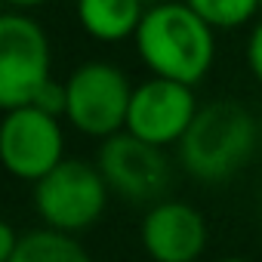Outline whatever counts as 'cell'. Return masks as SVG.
I'll use <instances>...</instances> for the list:
<instances>
[{"label":"cell","mask_w":262,"mask_h":262,"mask_svg":"<svg viewBox=\"0 0 262 262\" xmlns=\"http://www.w3.org/2000/svg\"><path fill=\"white\" fill-rule=\"evenodd\" d=\"M53 80V47L31 13L7 10L0 16V108L31 105Z\"/></svg>","instance_id":"5b68a950"},{"label":"cell","mask_w":262,"mask_h":262,"mask_svg":"<svg viewBox=\"0 0 262 262\" xmlns=\"http://www.w3.org/2000/svg\"><path fill=\"white\" fill-rule=\"evenodd\" d=\"M0 161L19 182H40L65 161V117L37 105L7 108L0 120Z\"/></svg>","instance_id":"8992f818"},{"label":"cell","mask_w":262,"mask_h":262,"mask_svg":"<svg viewBox=\"0 0 262 262\" xmlns=\"http://www.w3.org/2000/svg\"><path fill=\"white\" fill-rule=\"evenodd\" d=\"M96 167L102 170L111 194L129 201V204H158L170 198L173 185V164L167 158V148H158L133 133H117L111 139H102L96 151Z\"/></svg>","instance_id":"52a82bcc"},{"label":"cell","mask_w":262,"mask_h":262,"mask_svg":"<svg viewBox=\"0 0 262 262\" xmlns=\"http://www.w3.org/2000/svg\"><path fill=\"white\" fill-rule=\"evenodd\" d=\"M19 241H22V234L16 231L13 222H4V225H0V262H7V259L16 253Z\"/></svg>","instance_id":"9a60e30c"},{"label":"cell","mask_w":262,"mask_h":262,"mask_svg":"<svg viewBox=\"0 0 262 262\" xmlns=\"http://www.w3.org/2000/svg\"><path fill=\"white\" fill-rule=\"evenodd\" d=\"M259 142H262V117H259Z\"/></svg>","instance_id":"d6986e66"},{"label":"cell","mask_w":262,"mask_h":262,"mask_svg":"<svg viewBox=\"0 0 262 262\" xmlns=\"http://www.w3.org/2000/svg\"><path fill=\"white\" fill-rule=\"evenodd\" d=\"M145 10V0H74L77 22L96 43L133 40Z\"/></svg>","instance_id":"30bf717a"},{"label":"cell","mask_w":262,"mask_h":262,"mask_svg":"<svg viewBox=\"0 0 262 262\" xmlns=\"http://www.w3.org/2000/svg\"><path fill=\"white\" fill-rule=\"evenodd\" d=\"M244 59H247V68L253 74V80L262 86V19L250 25V34H247V50H244Z\"/></svg>","instance_id":"4fadbf2b"},{"label":"cell","mask_w":262,"mask_h":262,"mask_svg":"<svg viewBox=\"0 0 262 262\" xmlns=\"http://www.w3.org/2000/svg\"><path fill=\"white\" fill-rule=\"evenodd\" d=\"M259 148V117L234 99H216L201 105L176 155L191 179L219 185L234 179Z\"/></svg>","instance_id":"7a4b0ae2"},{"label":"cell","mask_w":262,"mask_h":262,"mask_svg":"<svg viewBox=\"0 0 262 262\" xmlns=\"http://www.w3.org/2000/svg\"><path fill=\"white\" fill-rule=\"evenodd\" d=\"M7 10H16V13H31V10H40L50 0H4Z\"/></svg>","instance_id":"2e32d148"},{"label":"cell","mask_w":262,"mask_h":262,"mask_svg":"<svg viewBox=\"0 0 262 262\" xmlns=\"http://www.w3.org/2000/svg\"><path fill=\"white\" fill-rule=\"evenodd\" d=\"M185 4L216 31H237L244 25L259 22L262 0H185Z\"/></svg>","instance_id":"7c38bea8"},{"label":"cell","mask_w":262,"mask_h":262,"mask_svg":"<svg viewBox=\"0 0 262 262\" xmlns=\"http://www.w3.org/2000/svg\"><path fill=\"white\" fill-rule=\"evenodd\" d=\"M111 188L96 161L65 158L53 173L34 182V213L47 228L80 234L108 210Z\"/></svg>","instance_id":"277c9868"},{"label":"cell","mask_w":262,"mask_h":262,"mask_svg":"<svg viewBox=\"0 0 262 262\" xmlns=\"http://www.w3.org/2000/svg\"><path fill=\"white\" fill-rule=\"evenodd\" d=\"M31 105H37V108H43V111H50V114L65 117V80H62V83H59V80L43 83Z\"/></svg>","instance_id":"5bb4252c"},{"label":"cell","mask_w":262,"mask_h":262,"mask_svg":"<svg viewBox=\"0 0 262 262\" xmlns=\"http://www.w3.org/2000/svg\"><path fill=\"white\" fill-rule=\"evenodd\" d=\"M198 111H201V102L194 96V86L148 74L142 83L133 86L126 133H133L158 148H176L188 133V126L194 123Z\"/></svg>","instance_id":"ba28073f"},{"label":"cell","mask_w":262,"mask_h":262,"mask_svg":"<svg viewBox=\"0 0 262 262\" xmlns=\"http://www.w3.org/2000/svg\"><path fill=\"white\" fill-rule=\"evenodd\" d=\"M7 262H93V259L77 241V234H65L40 225L22 231V241Z\"/></svg>","instance_id":"8fae6325"},{"label":"cell","mask_w":262,"mask_h":262,"mask_svg":"<svg viewBox=\"0 0 262 262\" xmlns=\"http://www.w3.org/2000/svg\"><path fill=\"white\" fill-rule=\"evenodd\" d=\"M210 228L204 213L179 198H164L145 207L139 244L151 262H198L207 250Z\"/></svg>","instance_id":"9c48e42d"},{"label":"cell","mask_w":262,"mask_h":262,"mask_svg":"<svg viewBox=\"0 0 262 262\" xmlns=\"http://www.w3.org/2000/svg\"><path fill=\"white\" fill-rule=\"evenodd\" d=\"M216 34L185 0H170L145 10L133 47L148 74L198 86L213 71Z\"/></svg>","instance_id":"6da1fadb"},{"label":"cell","mask_w":262,"mask_h":262,"mask_svg":"<svg viewBox=\"0 0 262 262\" xmlns=\"http://www.w3.org/2000/svg\"><path fill=\"white\" fill-rule=\"evenodd\" d=\"M155 4H170V0H145V7H155Z\"/></svg>","instance_id":"ac0fdd59"},{"label":"cell","mask_w":262,"mask_h":262,"mask_svg":"<svg viewBox=\"0 0 262 262\" xmlns=\"http://www.w3.org/2000/svg\"><path fill=\"white\" fill-rule=\"evenodd\" d=\"M216 262H247V259H241V256H222V259H216Z\"/></svg>","instance_id":"e0dca14e"},{"label":"cell","mask_w":262,"mask_h":262,"mask_svg":"<svg viewBox=\"0 0 262 262\" xmlns=\"http://www.w3.org/2000/svg\"><path fill=\"white\" fill-rule=\"evenodd\" d=\"M133 86L126 71L105 59H90L65 77V123L86 139H111L126 129Z\"/></svg>","instance_id":"3957f363"}]
</instances>
